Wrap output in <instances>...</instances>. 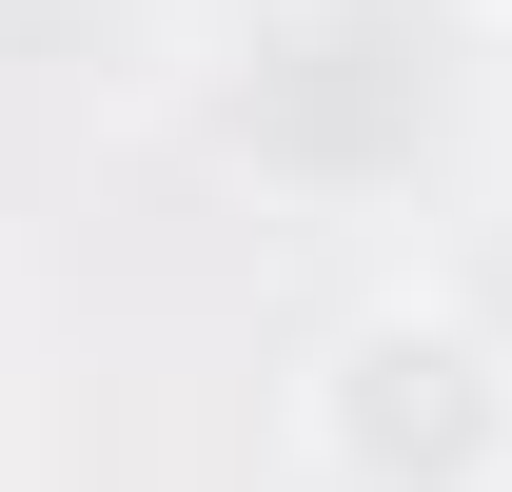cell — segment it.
<instances>
[{
    "mask_svg": "<svg viewBox=\"0 0 512 492\" xmlns=\"http://www.w3.org/2000/svg\"><path fill=\"white\" fill-rule=\"evenodd\" d=\"M296 433H316L335 492H512V355L453 296H375L316 335Z\"/></svg>",
    "mask_w": 512,
    "mask_h": 492,
    "instance_id": "obj_1",
    "label": "cell"
}]
</instances>
